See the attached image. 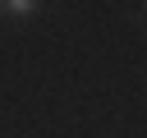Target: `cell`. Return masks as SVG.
<instances>
[{"instance_id":"obj_1","label":"cell","mask_w":147,"mask_h":138,"mask_svg":"<svg viewBox=\"0 0 147 138\" xmlns=\"http://www.w3.org/2000/svg\"><path fill=\"white\" fill-rule=\"evenodd\" d=\"M0 9H5V14H14V18H23V14H32L37 5H32V0H5Z\"/></svg>"}]
</instances>
